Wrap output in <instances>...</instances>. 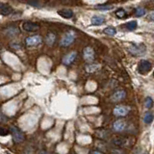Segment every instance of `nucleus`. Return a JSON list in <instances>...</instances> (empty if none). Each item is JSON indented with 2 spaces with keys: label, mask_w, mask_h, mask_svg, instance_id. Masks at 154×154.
Returning <instances> with one entry per match:
<instances>
[{
  "label": "nucleus",
  "mask_w": 154,
  "mask_h": 154,
  "mask_svg": "<svg viewBox=\"0 0 154 154\" xmlns=\"http://www.w3.org/2000/svg\"><path fill=\"white\" fill-rule=\"evenodd\" d=\"M128 51L134 56H142L146 51V47L144 45H132L128 47Z\"/></svg>",
  "instance_id": "f257e3e1"
},
{
  "label": "nucleus",
  "mask_w": 154,
  "mask_h": 154,
  "mask_svg": "<svg viewBox=\"0 0 154 154\" xmlns=\"http://www.w3.org/2000/svg\"><path fill=\"white\" fill-rule=\"evenodd\" d=\"M74 40H75V33L73 31H69L62 38L60 45L62 46H69L74 42Z\"/></svg>",
  "instance_id": "f03ea898"
},
{
  "label": "nucleus",
  "mask_w": 154,
  "mask_h": 154,
  "mask_svg": "<svg viewBox=\"0 0 154 154\" xmlns=\"http://www.w3.org/2000/svg\"><path fill=\"white\" fill-rule=\"evenodd\" d=\"M11 132H12V136H13L14 143H21L24 141V134L17 127L12 126Z\"/></svg>",
  "instance_id": "7ed1b4c3"
},
{
  "label": "nucleus",
  "mask_w": 154,
  "mask_h": 154,
  "mask_svg": "<svg viewBox=\"0 0 154 154\" xmlns=\"http://www.w3.org/2000/svg\"><path fill=\"white\" fill-rule=\"evenodd\" d=\"M151 66L152 65L150 62L147 60H143L140 62V64L138 66V70L141 74H146L151 69Z\"/></svg>",
  "instance_id": "20e7f679"
},
{
  "label": "nucleus",
  "mask_w": 154,
  "mask_h": 154,
  "mask_svg": "<svg viewBox=\"0 0 154 154\" xmlns=\"http://www.w3.org/2000/svg\"><path fill=\"white\" fill-rule=\"evenodd\" d=\"M42 38L41 36H38V35L28 37L25 41L26 45L28 46H36L38 45H40V43H42Z\"/></svg>",
  "instance_id": "39448f33"
},
{
  "label": "nucleus",
  "mask_w": 154,
  "mask_h": 154,
  "mask_svg": "<svg viewBox=\"0 0 154 154\" xmlns=\"http://www.w3.org/2000/svg\"><path fill=\"white\" fill-rule=\"evenodd\" d=\"M130 109L126 106H117L114 109V115L117 117H125L129 113Z\"/></svg>",
  "instance_id": "423d86ee"
},
{
  "label": "nucleus",
  "mask_w": 154,
  "mask_h": 154,
  "mask_svg": "<svg viewBox=\"0 0 154 154\" xmlns=\"http://www.w3.org/2000/svg\"><path fill=\"white\" fill-rule=\"evenodd\" d=\"M83 56H84V59L87 62H93L94 59V51L93 50L91 47H86L84 51H83Z\"/></svg>",
  "instance_id": "0eeeda50"
},
{
  "label": "nucleus",
  "mask_w": 154,
  "mask_h": 154,
  "mask_svg": "<svg viewBox=\"0 0 154 154\" xmlns=\"http://www.w3.org/2000/svg\"><path fill=\"white\" fill-rule=\"evenodd\" d=\"M23 29L27 32H34V31H38L40 29V25L35 22H24L22 25Z\"/></svg>",
  "instance_id": "6e6552de"
},
{
  "label": "nucleus",
  "mask_w": 154,
  "mask_h": 154,
  "mask_svg": "<svg viewBox=\"0 0 154 154\" xmlns=\"http://www.w3.org/2000/svg\"><path fill=\"white\" fill-rule=\"evenodd\" d=\"M125 96H126V93L122 90H119V91H115L114 94L112 95V97H111V100H112L113 102H119V101L124 99Z\"/></svg>",
  "instance_id": "1a4fd4ad"
},
{
  "label": "nucleus",
  "mask_w": 154,
  "mask_h": 154,
  "mask_svg": "<svg viewBox=\"0 0 154 154\" xmlns=\"http://www.w3.org/2000/svg\"><path fill=\"white\" fill-rule=\"evenodd\" d=\"M13 12V9L11 6L7 4L0 3V16H9Z\"/></svg>",
  "instance_id": "9d476101"
},
{
  "label": "nucleus",
  "mask_w": 154,
  "mask_h": 154,
  "mask_svg": "<svg viewBox=\"0 0 154 154\" xmlns=\"http://www.w3.org/2000/svg\"><path fill=\"white\" fill-rule=\"evenodd\" d=\"M125 127H126V122L122 119H119L117 122H115L113 124V128L115 131H117V132L123 131Z\"/></svg>",
  "instance_id": "9b49d317"
},
{
  "label": "nucleus",
  "mask_w": 154,
  "mask_h": 154,
  "mask_svg": "<svg viewBox=\"0 0 154 154\" xmlns=\"http://www.w3.org/2000/svg\"><path fill=\"white\" fill-rule=\"evenodd\" d=\"M76 56H77L76 52H70V53H69V54L64 57V59H63V63H64L65 65L69 66V65H70V64L73 63Z\"/></svg>",
  "instance_id": "f8f14e48"
},
{
  "label": "nucleus",
  "mask_w": 154,
  "mask_h": 154,
  "mask_svg": "<svg viewBox=\"0 0 154 154\" xmlns=\"http://www.w3.org/2000/svg\"><path fill=\"white\" fill-rule=\"evenodd\" d=\"M58 14H60L64 18H71L73 17V12L69 9H62L58 11Z\"/></svg>",
  "instance_id": "ddd939ff"
},
{
  "label": "nucleus",
  "mask_w": 154,
  "mask_h": 154,
  "mask_svg": "<svg viewBox=\"0 0 154 154\" xmlns=\"http://www.w3.org/2000/svg\"><path fill=\"white\" fill-rule=\"evenodd\" d=\"M105 22V17L103 16H94L91 17V24L94 25H101Z\"/></svg>",
  "instance_id": "4468645a"
},
{
  "label": "nucleus",
  "mask_w": 154,
  "mask_h": 154,
  "mask_svg": "<svg viewBox=\"0 0 154 154\" xmlns=\"http://www.w3.org/2000/svg\"><path fill=\"white\" fill-rule=\"evenodd\" d=\"M113 143L116 144V146H124L128 143V140L126 138H123V137L117 138L113 141Z\"/></svg>",
  "instance_id": "2eb2a0df"
},
{
  "label": "nucleus",
  "mask_w": 154,
  "mask_h": 154,
  "mask_svg": "<svg viewBox=\"0 0 154 154\" xmlns=\"http://www.w3.org/2000/svg\"><path fill=\"white\" fill-rule=\"evenodd\" d=\"M154 119V115L152 112H146L144 114V117H143V122L146 123V124H149L153 122Z\"/></svg>",
  "instance_id": "dca6fc26"
},
{
  "label": "nucleus",
  "mask_w": 154,
  "mask_h": 154,
  "mask_svg": "<svg viewBox=\"0 0 154 154\" xmlns=\"http://www.w3.org/2000/svg\"><path fill=\"white\" fill-rule=\"evenodd\" d=\"M104 33L106 35H109V36H115L116 34H117V30H116V28L113 26H108L104 29Z\"/></svg>",
  "instance_id": "f3484780"
},
{
  "label": "nucleus",
  "mask_w": 154,
  "mask_h": 154,
  "mask_svg": "<svg viewBox=\"0 0 154 154\" xmlns=\"http://www.w3.org/2000/svg\"><path fill=\"white\" fill-rule=\"evenodd\" d=\"M143 105L146 108L151 109L153 107V99L150 97V96H147V97H146V99H144V101H143Z\"/></svg>",
  "instance_id": "a211bd4d"
},
{
  "label": "nucleus",
  "mask_w": 154,
  "mask_h": 154,
  "mask_svg": "<svg viewBox=\"0 0 154 154\" xmlns=\"http://www.w3.org/2000/svg\"><path fill=\"white\" fill-rule=\"evenodd\" d=\"M116 17H117L118 18H120V19H122V18H125L126 17V14L127 13L125 12V10L124 9H119L117 12H116Z\"/></svg>",
  "instance_id": "6ab92c4d"
},
{
  "label": "nucleus",
  "mask_w": 154,
  "mask_h": 154,
  "mask_svg": "<svg viewBox=\"0 0 154 154\" xmlns=\"http://www.w3.org/2000/svg\"><path fill=\"white\" fill-rule=\"evenodd\" d=\"M98 69H99V65H96V64H91L86 66V70L88 72H94Z\"/></svg>",
  "instance_id": "aec40b11"
},
{
  "label": "nucleus",
  "mask_w": 154,
  "mask_h": 154,
  "mask_svg": "<svg viewBox=\"0 0 154 154\" xmlns=\"http://www.w3.org/2000/svg\"><path fill=\"white\" fill-rule=\"evenodd\" d=\"M146 9H143V7H138L136 9V11H135V14H136L138 17H141L144 16V14H146Z\"/></svg>",
  "instance_id": "412c9836"
},
{
  "label": "nucleus",
  "mask_w": 154,
  "mask_h": 154,
  "mask_svg": "<svg viewBox=\"0 0 154 154\" xmlns=\"http://www.w3.org/2000/svg\"><path fill=\"white\" fill-rule=\"evenodd\" d=\"M113 8H114L113 5H108V4L98 5V6H96V9L101 10V11H109V10H112Z\"/></svg>",
  "instance_id": "4be33fe9"
},
{
  "label": "nucleus",
  "mask_w": 154,
  "mask_h": 154,
  "mask_svg": "<svg viewBox=\"0 0 154 154\" xmlns=\"http://www.w3.org/2000/svg\"><path fill=\"white\" fill-rule=\"evenodd\" d=\"M137 26H138L137 21H135V20H132V21H130V22H128V23L126 24L127 29H128V30H130V31L135 30V29L137 28Z\"/></svg>",
  "instance_id": "5701e85b"
},
{
  "label": "nucleus",
  "mask_w": 154,
  "mask_h": 154,
  "mask_svg": "<svg viewBox=\"0 0 154 154\" xmlns=\"http://www.w3.org/2000/svg\"><path fill=\"white\" fill-rule=\"evenodd\" d=\"M55 41V35L54 34H48V36L46 38V42L48 43L49 45H52L53 42Z\"/></svg>",
  "instance_id": "b1692460"
},
{
  "label": "nucleus",
  "mask_w": 154,
  "mask_h": 154,
  "mask_svg": "<svg viewBox=\"0 0 154 154\" xmlns=\"http://www.w3.org/2000/svg\"><path fill=\"white\" fill-rule=\"evenodd\" d=\"M28 5H30V6H33V7H36V8H40L42 6V4L38 1H29L27 2Z\"/></svg>",
  "instance_id": "393cba45"
},
{
  "label": "nucleus",
  "mask_w": 154,
  "mask_h": 154,
  "mask_svg": "<svg viewBox=\"0 0 154 154\" xmlns=\"http://www.w3.org/2000/svg\"><path fill=\"white\" fill-rule=\"evenodd\" d=\"M8 135V130L4 127H0V136H6Z\"/></svg>",
  "instance_id": "a878e982"
},
{
  "label": "nucleus",
  "mask_w": 154,
  "mask_h": 154,
  "mask_svg": "<svg viewBox=\"0 0 154 154\" xmlns=\"http://www.w3.org/2000/svg\"><path fill=\"white\" fill-rule=\"evenodd\" d=\"M113 153L114 154H122L123 152L122 150H113Z\"/></svg>",
  "instance_id": "bb28decb"
},
{
  "label": "nucleus",
  "mask_w": 154,
  "mask_h": 154,
  "mask_svg": "<svg viewBox=\"0 0 154 154\" xmlns=\"http://www.w3.org/2000/svg\"><path fill=\"white\" fill-rule=\"evenodd\" d=\"M149 18H150V20L154 21V12L150 14V17H149Z\"/></svg>",
  "instance_id": "cd10ccee"
},
{
  "label": "nucleus",
  "mask_w": 154,
  "mask_h": 154,
  "mask_svg": "<svg viewBox=\"0 0 154 154\" xmlns=\"http://www.w3.org/2000/svg\"><path fill=\"white\" fill-rule=\"evenodd\" d=\"M93 154H102V153H101L100 151H94Z\"/></svg>",
  "instance_id": "c85d7f7f"
},
{
  "label": "nucleus",
  "mask_w": 154,
  "mask_h": 154,
  "mask_svg": "<svg viewBox=\"0 0 154 154\" xmlns=\"http://www.w3.org/2000/svg\"><path fill=\"white\" fill-rule=\"evenodd\" d=\"M41 154H48L47 152H42V153H41Z\"/></svg>",
  "instance_id": "c756f323"
},
{
  "label": "nucleus",
  "mask_w": 154,
  "mask_h": 154,
  "mask_svg": "<svg viewBox=\"0 0 154 154\" xmlns=\"http://www.w3.org/2000/svg\"><path fill=\"white\" fill-rule=\"evenodd\" d=\"M153 76H154V71H153Z\"/></svg>",
  "instance_id": "7c9ffc66"
}]
</instances>
